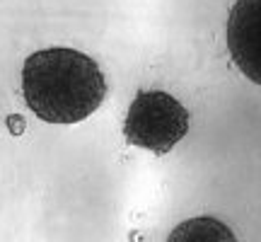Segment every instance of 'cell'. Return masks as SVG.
<instances>
[{
    "instance_id": "3957f363",
    "label": "cell",
    "mask_w": 261,
    "mask_h": 242,
    "mask_svg": "<svg viewBox=\"0 0 261 242\" xmlns=\"http://www.w3.org/2000/svg\"><path fill=\"white\" fill-rule=\"evenodd\" d=\"M261 0H237L227 19V44L234 63L247 78L259 83L261 56Z\"/></svg>"
},
{
    "instance_id": "7a4b0ae2",
    "label": "cell",
    "mask_w": 261,
    "mask_h": 242,
    "mask_svg": "<svg viewBox=\"0 0 261 242\" xmlns=\"http://www.w3.org/2000/svg\"><path fill=\"white\" fill-rule=\"evenodd\" d=\"M189 131V112L172 94L160 90L138 92L130 102L123 136L128 143L152 153H169Z\"/></svg>"
},
{
    "instance_id": "277c9868",
    "label": "cell",
    "mask_w": 261,
    "mask_h": 242,
    "mask_svg": "<svg viewBox=\"0 0 261 242\" xmlns=\"http://www.w3.org/2000/svg\"><path fill=\"white\" fill-rule=\"evenodd\" d=\"M167 242H237L232 230L218 221V218H189L184 223H179L172 233H169Z\"/></svg>"
},
{
    "instance_id": "6da1fadb",
    "label": "cell",
    "mask_w": 261,
    "mask_h": 242,
    "mask_svg": "<svg viewBox=\"0 0 261 242\" xmlns=\"http://www.w3.org/2000/svg\"><path fill=\"white\" fill-rule=\"evenodd\" d=\"M24 102L41 121L77 124L99 109L107 80L99 65L75 49H44L24 61Z\"/></svg>"
}]
</instances>
